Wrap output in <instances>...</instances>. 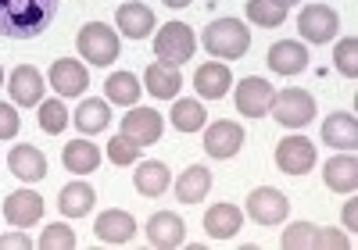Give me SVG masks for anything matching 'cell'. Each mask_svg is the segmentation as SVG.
Here are the masks:
<instances>
[{"label": "cell", "mask_w": 358, "mask_h": 250, "mask_svg": "<svg viewBox=\"0 0 358 250\" xmlns=\"http://www.w3.org/2000/svg\"><path fill=\"white\" fill-rule=\"evenodd\" d=\"M57 15V0H0V36L33 40L50 29Z\"/></svg>", "instance_id": "6da1fadb"}, {"label": "cell", "mask_w": 358, "mask_h": 250, "mask_svg": "<svg viewBox=\"0 0 358 250\" xmlns=\"http://www.w3.org/2000/svg\"><path fill=\"white\" fill-rule=\"evenodd\" d=\"M201 43H204V50L212 57L236 61V57H244L248 47H251V29L241 18H215L201 33Z\"/></svg>", "instance_id": "7a4b0ae2"}, {"label": "cell", "mask_w": 358, "mask_h": 250, "mask_svg": "<svg viewBox=\"0 0 358 250\" xmlns=\"http://www.w3.org/2000/svg\"><path fill=\"white\" fill-rule=\"evenodd\" d=\"M197 50V36L187 22H169L155 33V57L165 61V65H187Z\"/></svg>", "instance_id": "3957f363"}, {"label": "cell", "mask_w": 358, "mask_h": 250, "mask_svg": "<svg viewBox=\"0 0 358 250\" xmlns=\"http://www.w3.org/2000/svg\"><path fill=\"white\" fill-rule=\"evenodd\" d=\"M76 47H79V54L90 61V65H97V68L111 65V61L118 57V50H122V43H118V33H115L111 25H104V22L83 25L79 36H76Z\"/></svg>", "instance_id": "277c9868"}, {"label": "cell", "mask_w": 358, "mask_h": 250, "mask_svg": "<svg viewBox=\"0 0 358 250\" xmlns=\"http://www.w3.org/2000/svg\"><path fill=\"white\" fill-rule=\"evenodd\" d=\"M280 125L287 129H305V125L315 118V97L308 89H280L273 97V108H268Z\"/></svg>", "instance_id": "5b68a950"}, {"label": "cell", "mask_w": 358, "mask_h": 250, "mask_svg": "<svg viewBox=\"0 0 358 250\" xmlns=\"http://www.w3.org/2000/svg\"><path fill=\"white\" fill-rule=\"evenodd\" d=\"M244 147V125L241 122H229L219 118L212 125H204V154L215 161H229L233 154H241Z\"/></svg>", "instance_id": "8992f818"}, {"label": "cell", "mask_w": 358, "mask_h": 250, "mask_svg": "<svg viewBox=\"0 0 358 250\" xmlns=\"http://www.w3.org/2000/svg\"><path fill=\"white\" fill-rule=\"evenodd\" d=\"M248 214L258 226H283L290 214V200L276 190V186H258L248 193Z\"/></svg>", "instance_id": "52a82bcc"}, {"label": "cell", "mask_w": 358, "mask_h": 250, "mask_svg": "<svg viewBox=\"0 0 358 250\" xmlns=\"http://www.w3.org/2000/svg\"><path fill=\"white\" fill-rule=\"evenodd\" d=\"M273 97H276V89L268 86L262 75H248V79L236 82V89H233V104H236V111L248 115V118H262V115H268V108H273Z\"/></svg>", "instance_id": "ba28073f"}, {"label": "cell", "mask_w": 358, "mask_h": 250, "mask_svg": "<svg viewBox=\"0 0 358 250\" xmlns=\"http://www.w3.org/2000/svg\"><path fill=\"white\" fill-rule=\"evenodd\" d=\"M297 29H301V40L308 43H330L341 29V18L330 4H308L301 15H297Z\"/></svg>", "instance_id": "9c48e42d"}, {"label": "cell", "mask_w": 358, "mask_h": 250, "mask_svg": "<svg viewBox=\"0 0 358 250\" xmlns=\"http://www.w3.org/2000/svg\"><path fill=\"white\" fill-rule=\"evenodd\" d=\"M276 168L283 175H308L315 168V143L308 136H287L276 143Z\"/></svg>", "instance_id": "30bf717a"}, {"label": "cell", "mask_w": 358, "mask_h": 250, "mask_svg": "<svg viewBox=\"0 0 358 250\" xmlns=\"http://www.w3.org/2000/svg\"><path fill=\"white\" fill-rule=\"evenodd\" d=\"M162 133H165V118H162V111H155V108H133L129 115H122V136L136 140L140 147L158 143Z\"/></svg>", "instance_id": "8fae6325"}, {"label": "cell", "mask_w": 358, "mask_h": 250, "mask_svg": "<svg viewBox=\"0 0 358 250\" xmlns=\"http://www.w3.org/2000/svg\"><path fill=\"white\" fill-rule=\"evenodd\" d=\"M43 218V197L33 190H15L4 200V222H11L15 229H29Z\"/></svg>", "instance_id": "7c38bea8"}, {"label": "cell", "mask_w": 358, "mask_h": 250, "mask_svg": "<svg viewBox=\"0 0 358 250\" xmlns=\"http://www.w3.org/2000/svg\"><path fill=\"white\" fill-rule=\"evenodd\" d=\"M147 240L151 247H162V250H172V247H183L187 240V222L172 211H158L147 218Z\"/></svg>", "instance_id": "4fadbf2b"}, {"label": "cell", "mask_w": 358, "mask_h": 250, "mask_svg": "<svg viewBox=\"0 0 358 250\" xmlns=\"http://www.w3.org/2000/svg\"><path fill=\"white\" fill-rule=\"evenodd\" d=\"M8 89H11V101H15V104L33 108V104H40V101H43L47 82H43L40 68H33V65H18V68L8 75Z\"/></svg>", "instance_id": "5bb4252c"}, {"label": "cell", "mask_w": 358, "mask_h": 250, "mask_svg": "<svg viewBox=\"0 0 358 250\" xmlns=\"http://www.w3.org/2000/svg\"><path fill=\"white\" fill-rule=\"evenodd\" d=\"M94 233H97V240H101V243L122 247V243H129V240L136 236V218H133L129 211H118V207H111V211L97 214Z\"/></svg>", "instance_id": "9a60e30c"}, {"label": "cell", "mask_w": 358, "mask_h": 250, "mask_svg": "<svg viewBox=\"0 0 358 250\" xmlns=\"http://www.w3.org/2000/svg\"><path fill=\"white\" fill-rule=\"evenodd\" d=\"M50 86L57 89V97H79V93L90 86L86 65L76 57H62L50 65Z\"/></svg>", "instance_id": "2e32d148"}, {"label": "cell", "mask_w": 358, "mask_h": 250, "mask_svg": "<svg viewBox=\"0 0 358 250\" xmlns=\"http://www.w3.org/2000/svg\"><path fill=\"white\" fill-rule=\"evenodd\" d=\"M233 86L229 65L222 61H204V65L194 72V89L201 93V101H222Z\"/></svg>", "instance_id": "e0dca14e"}, {"label": "cell", "mask_w": 358, "mask_h": 250, "mask_svg": "<svg viewBox=\"0 0 358 250\" xmlns=\"http://www.w3.org/2000/svg\"><path fill=\"white\" fill-rule=\"evenodd\" d=\"M322 182L334 193H355L358 190V161L351 150H341L337 158H330L322 165Z\"/></svg>", "instance_id": "ac0fdd59"}, {"label": "cell", "mask_w": 358, "mask_h": 250, "mask_svg": "<svg viewBox=\"0 0 358 250\" xmlns=\"http://www.w3.org/2000/svg\"><path fill=\"white\" fill-rule=\"evenodd\" d=\"M268 68L276 75H301L308 68V50L297 40H280L268 47Z\"/></svg>", "instance_id": "d6986e66"}, {"label": "cell", "mask_w": 358, "mask_h": 250, "mask_svg": "<svg viewBox=\"0 0 358 250\" xmlns=\"http://www.w3.org/2000/svg\"><path fill=\"white\" fill-rule=\"evenodd\" d=\"M115 22L122 29V36H129V40H147L155 33V11L147 4H136V0H126V4L115 11Z\"/></svg>", "instance_id": "ffe728a7"}, {"label": "cell", "mask_w": 358, "mask_h": 250, "mask_svg": "<svg viewBox=\"0 0 358 250\" xmlns=\"http://www.w3.org/2000/svg\"><path fill=\"white\" fill-rule=\"evenodd\" d=\"M244 226V211L233 204H212L204 211V233L212 240H233Z\"/></svg>", "instance_id": "44dd1931"}, {"label": "cell", "mask_w": 358, "mask_h": 250, "mask_svg": "<svg viewBox=\"0 0 358 250\" xmlns=\"http://www.w3.org/2000/svg\"><path fill=\"white\" fill-rule=\"evenodd\" d=\"M8 168H11V175H18L22 182H40V179L47 175V158H43V150L29 147V143H18V147H11V154H8Z\"/></svg>", "instance_id": "7402d4cb"}, {"label": "cell", "mask_w": 358, "mask_h": 250, "mask_svg": "<svg viewBox=\"0 0 358 250\" xmlns=\"http://www.w3.org/2000/svg\"><path fill=\"white\" fill-rule=\"evenodd\" d=\"M322 143L334 150H355L358 147V118L351 111H337L322 122Z\"/></svg>", "instance_id": "603a6c76"}, {"label": "cell", "mask_w": 358, "mask_h": 250, "mask_svg": "<svg viewBox=\"0 0 358 250\" xmlns=\"http://www.w3.org/2000/svg\"><path fill=\"white\" fill-rule=\"evenodd\" d=\"M143 89L151 93V97H158V101H172L179 89H183V75H179V68L176 65H165V61H155V65H147V72H143Z\"/></svg>", "instance_id": "cb8c5ba5"}, {"label": "cell", "mask_w": 358, "mask_h": 250, "mask_svg": "<svg viewBox=\"0 0 358 250\" xmlns=\"http://www.w3.org/2000/svg\"><path fill=\"white\" fill-rule=\"evenodd\" d=\"M94 200H97V193L90 182H69V186H62V193H57V207H62L65 218H86L94 211Z\"/></svg>", "instance_id": "d4e9b609"}, {"label": "cell", "mask_w": 358, "mask_h": 250, "mask_svg": "<svg viewBox=\"0 0 358 250\" xmlns=\"http://www.w3.org/2000/svg\"><path fill=\"white\" fill-rule=\"evenodd\" d=\"M208 190H212V172H208L204 165H190L176 179V197L183 204H201L208 197Z\"/></svg>", "instance_id": "484cf974"}, {"label": "cell", "mask_w": 358, "mask_h": 250, "mask_svg": "<svg viewBox=\"0 0 358 250\" xmlns=\"http://www.w3.org/2000/svg\"><path fill=\"white\" fill-rule=\"evenodd\" d=\"M62 161H65L69 172L90 175V172L101 168V147H97V143H86V140H72V143H65Z\"/></svg>", "instance_id": "4316f807"}, {"label": "cell", "mask_w": 358, "mask_h": 250, "mask_svg": "<svg viewBox=\"0 0 358 250\" xmlns=\"http://www.w3.org/2000/svg\"><path fill=\"white\" fill-rule=\"evenodd\" d=\"M79 125V133L83 136H97L108 129V122H111V111H108V101H97V97H86L79 108H76V118Z\"/></svg>", "instance_id": "83f0119b"}, {"label": "cell", "mask_w": 358, "mask_h": 250, "mask_svg": "<svg viewBox=\"0 0 358 250\" xmlns=\"http://www.w3.org/2000/svg\"><path fill=\"white\" fill-rule=\"evenodd\" d=\"M169 182H172V175H169V168L162 161H143L133 172V186H136L140 197H162L169 190Z\"/></svg>", "instance_id": "f1b7e54d"}, {"label": "cell", "mask_w": 358, "mask_h": 250, "mask_svg": "<svg viewBox=\"0 0 358 250\" xmlns=\"http://www.w3.org/2000/svg\"><path fill=\"white\" fill-rule=\"evenodd\" d=\"M104 93H108V101H111V104L133 108V104L140 101L143 86H140V79H136L133 72H115V75H108V82H104Z\"/></svg>", "instance_id": "f546056e"}, {"label": "cell", "mask_w": 358, "mask_h": 250, "mask_svg": "<svg viewBox=\"0 0 358 250\" xmlns=\"http://www.w3.org/2000/svg\"><path fill=\"white\" fill-rule=\"evenodd\" d=\"M208 122V111L201 101H176L172 104V129L179 133H201Z\"/></svg>", "instance_id": "4dcf8cb0"}, {"label": "cell", "mask_w": 358, "mask_h": 250, "mask_svg": "<svg viewBox=\"0 0 358 250\" xmlns=\"http://www.w3.org/2000/svg\"><path fill=\"white\" fill-rule=\"evenodd\" d=\"M248 18L258 29H276L287 22V8L273 4V0H248Z\"/></svg>", "instance_id": "1f68e13d"}, {"label": "cell", "mask_w": 358, "mask_h": 250, "mask_svg": "<svg viewBox=\"0 0 358 250\" xmlns=\"http://www.w3.org/2000/svg\"><path fill=\"white\" fill-rule=\"evenodd\" d=\"M69 125V111H65V104L62 101H40V129L43 133H50V136H57Z\"/></svg>", "instance_id": "d6a6232c"}, {"label": "cell", "mask_w": 358, "mask_h": 250, "mask_svg": "<svg viewBox=\"0 0 358 250\" xmlns=\"http://www.w3.org/2000/svg\"><path fill=\"white\" fill-rule=\"evenodd\" d=\"M140 143L136 140H129V136H122L118 133L111 143H108V158H111V165H118V168H126V165H136L140 161Z\"/></svg>", "instance_id": "836d02e7"}, {"label": "cell", "mask_w": 358, "mask_h": 250, "mask_svg": "<svg viewBox=\"0 0 358 250\" xmlns=\"http://www.w3.org/2000/svg\"><path fill=\"white\" fill-rule=\"evenodd\" d=\"M334 65H337V72H344L348 79L358 75V40H355V36H344V40L334 47Z\"/></svg>", "instance_id": "e575fe53"}, {"label": "cell", "mask_w": 358, "mask_h": 250, "mask_svg": "<svg viewBox=\"0 0 358 250\" xmlns=\"http://www.w3.org/2000/svg\"><path fill=\"white\" fill-rule=\"evenodd\" d=\"M40 247H43V250H76V233H72L65 222H54V226L43 229Z\"/></svg>", "instance_id": "d590c367"}, {"label": "cell", "mask_w": 358, "mask_h": 250, "mask_svg": "<svg viewBox=\"0 0 358 250\" xmlns=\"http://www.w3.org/2000/svg\"><path fill=\"white\" fill-rule=\"evenodd\" d=\"M312 236H315V226L312 222H294L283 229V247L287 250H312Z\"/></svg>", "instance_id": "8d00e7d4"}, {"label": "cell", "mask_w": 358, "mask_h": 250, "mask_svg": "<svg viewBox=\"0 0 358 250\" xmlns=\"http://www.w3.org/2000/svg\"><path fill=\"white\" fill-rule=\"evenodd\" d=\"M22 129V118L15 111V104H0V140H15Z\"/></svg>", "instance_id": "74e56055"}, {"label": "cell", "mask_w": 358, "mask_h": 250, "mask_svg": "<svg viewBox=\"0 0 358 250\" xmlns=\"http://www.w3.org/2000/svg\"><path fill=\"white\" fill-rule=\"evenodd\" d=\"M312 247H337V250H348V247H351V240H348L344 233H337V229H322V226H315Z\"/></svg>", "instance_id": "f35d334b"}, {"label": "cell", "mask_w": 358, "mask_h": 250, "mask_svg": "<svg viewBox=\"0 0 358 250\" xmlns=\"http://www.w3.org/2000/svg\"><path fill=\"white\" fill-rule=\"evenodd\" d=\"M33 243H29L25 233H8V236H0V250H29Z\"/></svg>", "instance_id": "ab89813d"}, {"label": "cell", "mask_w": 358, "mask_h": 250, "mask_svg": "<svg viewBox=\"0 0 358 250\" xmlns=\"http://www.w3.org/2000/svg\"><path fill=\"white\" fill-rule=\"evenodd\" d=\"M355 218H358V204L348 200V207H344V226H348V229H355Z\"/></svg>", "instance_id": "60d3db41"}, {"label": "cell", "mask_w": 358, "mask_h": 250, "mask_svg": "<svg viewBox=\"0 0 358 250\" xmlns=\"http://www.w3.org/2000/svg\"><path fill=\"white\" fill-rule=\"evenodd\" d=\"M162 4H169V8H187L190 0H162Z\"/></svg>", "instance_id": "b9f144b4"}, {"label": "cell", "mask_w": 358, "mask_h": 250, "mask_svg": "<svg viewBox=\"0 0 358 250\" xmlns=\"http://www.w3.org/2000/svg\"><path fill=\"white\" fill-rule=\"evenodd\" d=\"M273 4H280V8H294L297 0H273Z\"/></svg>", "instance_id": "7bdbcfd3"}, {"label": "cell", "mask_w": 358, "mask_h": 250, "mask_svg": "<svg viewBox=\"0 0 358 250\" xmlns=\"http://www.w3.org/2000/svg\"><path fill=\"white\" fill-rule=\"evenodd\" d=\"M0 86H4V68H0Z\"/></svg>", "instance_id": "ee69618b"}]
</instances>
